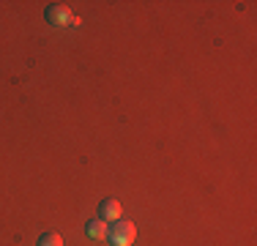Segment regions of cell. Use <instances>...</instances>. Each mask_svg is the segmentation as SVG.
Instances as JSON below:
<instances>
[{"instance_id": "3957f363", "label": "cell", "mask_w": 257, "mask_h": 246, "mask_svg": "<svg viewBox=\"0 0 257 246\" xmlns=\"http://www.w3.org/2000/svg\"><path fill=\"white\" fill-rule=\"evenodd\" d=\"M99 216H101V221H118L120 219V202L118 200H104L99 205Z\"/></svg>"}, {"instance_id": "6da1fadb", "label": "cell", "mask_w": 257, "mask_h": 246, "mask_svg": "<svg viewBox=\"0 0 257 246\" xmlns=\"http://www.w3.org/2000/svg\"><path fill=\"white\" fill-rule=\"evenodd\" d=\"M107 232H109L112 246H132L137 241V227H134L132 221H118V224H112Z\"/></svg>"}, {"instance_id": "277c9868", "label": "cell", "mask_w": 257, "mask_h": 246, "mask_svg": "<svg viewBox=\"0 0 257 246\" xmlns=\"http://www.w3.org/2000/svg\"><path fill=\"white\" fill-rule=\"evenodd\" d=\"M85 235H88L90 241H104V238H107V221H101V219L88 221V224H85Z\"/></svg>"}, {"instance_id": "5b68a950", "label": "cell", "mask_w": 257, "mask_h": 246, "mask_svg": "<svg viewBox=\"0 0 257 246\" xmlns=\"http://www.w3.org/2000/svg\"><path fill=\"white\" fill-rule=\"evenodd\" d=\"M39 246H63V238H60L58 232H44V235L39 238Z\"/></svg>"}, {"instance_id": "7a4b0ae2", "label": "cell", "mask_w": 257, "mask_h": 246, "mask_svg": "<svg viewBox=\"0 0 257 246\" xmlns=\"http://www.w3.org/2000/svg\"><path fill=\"white\" fill-rule=\"evenodd\" d=\"M47 22L55 25V28H66V25H79V20L74 14H71L69 6L63 3H52L50 9H47Z\"/></svg>"}]
</instances>
